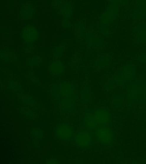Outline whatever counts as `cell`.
Returning a JSON list of instances; mask_svg holds the SVG:
<instances>
[{"instance_id": "obj_1", "label": "cell", "mask_w": 146, "mask_h": 164, "mask_svg": "<svg viewBox=\"0 0 146 164\" xmlns=\"http://www.w3.org/2000/svg\"><path fill=\"white\" fill-rule=\"evenodd\" d=\"M110 120V115L105 110H96L87 115L85 124L91 130L106 125Z\"/></svg>"}, {"instance_id": "obj_2", "label": "cell", "mask_w": 146, "mask_h": 164, "mask_svg": "<svg viewBox=\"0 0 146 164\" xmlns=\"http://www.w3.org/2000/svg\"><path fill=\"white\" fill-rule=\"evenodd\" d=\"M52 6L56 9L61 16L68 21L73 15V4L66 0H53Z\"/></svg>"}, {"instance_id": "obj_3", "label": "cell", "mask_w": 146, "mask_h": 164, "mask_svg": "<svg viewBox=\"0 0 146 164\" xmlns=\"http://www.w3.org/2000/svg\"><path fill=\"white\" fill-rule=\"evenodd\" d=\"M118 13L119 7L109 5V6L101 14L99 23L103 26L111 25L115 22L118 16Z\"/></svg>"}, {"instance_id": "obj_4", "label": "cell", "mask_w": 146, "mask_h": 164, "mask_svg": "<svg viewBox=\"0 0 146 164\" xmlns=\"http://www.w3.org/2000/svg\"><path fill=\"white\" fill-rule=\"evenodd\" d=\"M40 37L38 30L35 25H29L25 26L21 32V38L27 44L35 42Z\"/></svg>"}, {"instance_id": "obj_5", "label": "cell", "mask_w": 146, "mask_h": 164, "mask_svg": "<svg viewBox=\"0 0 146 164\" xmlns=\"http://www.w3.org/2000/svg\"><path fill=\"white\" fill-rule=\"evenodd\" d=\"M95 130V136L100 143L103 144H109L112 141L114 133L110 128L105 125Z\"/></svg>"}, {"instance_id": "obj_6", "label": "cell", "mask_w": 146, "mask_h": 164, "mask_svg": "<svg viewBox=\"0 0 146 164\" xmlns=\"http://www.w3.org/2000/svg\"><path fill=\"white\" fill-rule=\"evenodd\" d=\"M75 141L78 147L83 148H87L91 144L92 136L88 131L82 130L76 134Z\"/></svg>"}, {"instance_id": "obj_7", "label": "cell", "mask_w": 146, "mask_h": 164, "mask_svg": "<svg viewBox=\"0 0 146 164\" xmlns=\"http://www.w3.org/2000/svg\"><path fill=\"white\" fill-rule=\"evenodd\" d=\"M36 9L34 4L29 2H24L19 9V16L22 19L29 20L35 15Z\"/></svg>"}, {"instance_id": "obj_8", "label": "cell", "mask_w": 146, "mask_h": 164, "mask_svg": "<svg viewBox=\"0 0 146 164\" xmlns=\"http://www.w3.org/2000/svg\"><path fill=\"white\" fill-rule=\"evenodd\" d=\"M55 133L58 138L63 141L69 140L73 136V131L72 128L66 124L59 125L56 129Z\"/></svg>"}, {"instance_id": "obj_9", "label": "cell", "mask_w": 146, "mask_h": 164, "mask_svg": "<svg viewBox=\"0 0 146 164\" xmlns=\"http://www.w3.org/2000/svg\"><path fill=\"white\" fill-rule=\"evenodd\" d=\"M50 69L52 74L59 75L63 72L64 65L60 61H55L51 64Z\"/></svg>"}, {"instance_id": "obj_10", "label": "cell", "mask_w": 146, "mask_h": 164, "mask_svg": "<svg viewBox=\"0 0 146 164\" xmlns=\"http://www.w3.org/2000/svg\"><path fill=\"white\" fill-rule=\"evenodd\" d=\"M107 1L109 3V5H114L117 7L125 5L128 1V0H107Z\"/></svg>"}]
</instances>
